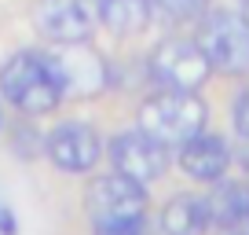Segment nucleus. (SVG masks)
I'll list each match as a JSON object with an SVG mask.
<instances>
[{"label": "nucleus", "mask_w": 249, "mask_h": 235, "mask_svg": "<svg viewBox=\"0 0 249 235\" xmlns=\"http://www.w3.org/2000/svg\"><path fill=\"white\" fill-rule=\"evenodd\" d=\"M0 235H15V217L8 206H0Z\"/></svg>", "instance_id": "nucleus-16"}, {"label": "nucleus", "mask_w": 249, "mask_h": 235, "mask_svg": "<svg viewBox=\"0 0 249 235\" xmlns=\"http://www.w3.org/2000/svg\"><path fill=\"white\" fill-rule=\"evenodd\" d=\"M150 81L158 88H179V92H198L209 81L213 66L205 59V52L198 48V40L187 37H169L150 52L147 59Z\"/></svg>", "instance_id": "nucleus-4"}, {"label": "nucleus", "mask_w": 249, "mask_h": 235, "mask_svg": "<svg viewBox=\"0 0 249 235\" xmlns=\"http://www.w3.org/2000/svg\"><path fill=\"white\" fill-rule=\"evenodd\" d=\"M150 8L161 11L165 19H198L205 8H209V0H150Z\"/></svg>", "instance_id": "nucleus-14"}, {"label": "nucleus", "mask_w": 249, "mask_h": 235, "mask_svg": "<svg viewBox=\"0 0 249 235\" xmlns=\"http://www.w3.org/2000/svg\"><path fill=\"white\" fill-rule=\"evenodd\" d=\"M195 40L216 74L234 78V74L249 70V19L242 11H231V8L202 11Z\"/></svg>", "instance_id": "nucleus-3"}, {"label": "nucleus", "mask_w": 249, "mask_h": 235, "mask_svg": "<svg viewBox=\"0 0 249 235\" xmlns=\"http://www.w3.org/2000/svg\"><path fill=\"white\" fill-rule=\"evenodd\" d=\"M205 110L198 92H179V88H161L150 99H143L140 107V129L150 133L154 140H161L165 147H179L191 136H198L205 129Z\"/></svg>", "instance_id": "nucleus-2"}, {"label": "nucleus", "mask_w": 249, "mask_h": 235, "mask_svg": "<svg viewBox=\"0 0 249 235\" xmlns=\"http://www.w3.org/2000/svg\"><path fill=\"white\" fill-rule=\"evenodd\" d=\"M242 15H246V19H249V0H242Z\"/></svg>", "instance_id": "nucleus-17"}, {"label": "nucleus", "mask_w": 249, "mask_h": 235, "mask_svg": "<svg viewBox=\"0 0 249 235\" xmlns=\"http://www.w3.org/2000/svg\"><path fill=\"white\" fill-rule=\"evenodd\" d=\"M0 96L22 114H48L66 99L59 63L52 52L26 48L0 66Z\"/></svg>", "instance_id": "nucleus-1"}, {"label": "nucleus", "mask_w": 249, "mask_h": 235, "mask_svg": "<svg viewBox=\"0 0 249 235\" xmlns=\"http://www.w3.org/2000/svg\"><path fill=\"white\" fill-rule=\"evenodd\" d=\"M110 162H114L117 173L132 176L140 184H154L158 176L169 173V147L161 140H154L150 133H143L140 125L136 129H124L110 140Z\"/></svg>", "instance_id": "nucleus-5"}, {"label": "nucleus", "mask_w": 249, "mask_h": 235, "mask_svg": "<svg viewBox=\"0 0 249 235\" xmlns=\"http://www.w3.org/2000/svg\"><path fill=\"white\" fill-rule=\"evenodd\" d=\"M44 155L66 173H88L103 158V136L88 121H62L44 136Z\"/></svg>", "instance_id": "nucleus-8"}, {"label": "nucleus", "mask_w": 249, "mask_h": 235, "mask_svg": "<svg viewBox=\"0 0 249 235\" xmlns=\"http://www.w3.org/2000/svg\"><path fill=\"white\" fill-rule=\"evenodd\" d=\"M95 19L114 33H140L150 19V0H92Z\"/></svg>", "instance_id": "nucleus-12"}, {"label": "nucleus", "mask_w": 249, "mask_h": 235, "mask_svg": "<svg viewBox=\"0 0 249 235\" xmlns=\"http://www.w3.org/2000/svg\"><path fill=\"white\" fill-rule=\"evenodd\" d=\"M161 235H202L209 228V210H205V198L198 195H172L161 206V217H158Z\"/></svg>", "instance_id": "nucleus-11"}, {"label": "nucleus", "mask_w": 249, "mask_h": 235, "mask_svg": "<svg viewBox=\"0 0 249 235\" xmlns=\"http://www.w3.org/2000/svg\"><path fill=\"white\" fill-rule=\"evenodd\" d=\"M95 8L92 0H37L33 26L52 44H85L95 33Z\"/></svg>", "instance_id": "nucleus-6"}, {"label": "nucleus", "mask_w": 249, "mask_h": 235, "mask_svg": "<svg viewBox=\"0 0 249 235\" xmlns=\"http://www.w3.org/2000/svg\"><path fill=\"white\" fill-rule=\"evenodd\" d=\"M150 206L147 184L124 176V173H107L88 184V213L92 220H124V217H143Z\"/></svg>", "instance_id": "nucleus-7"}, {"label": "nucleus", "mask_w": 249, "mask_h": 235, "mask_svg": "<svg viewBox=\"0 0 249 235\" xmlns=\"http://www.w3.org/2000/svg\"><path fill=\"white\" fill-rule=\"evenodd\" d=\"M176 162L191 180L216 184V180H224L227 165H231V147L224 143V136H213V133L202 129L198 136H191L187 143H179Z\"/></svg>", "instance_id": "nucleus-10"}, {"label": "nucleus", "mask_w": 249, "mask_h": 235, "mask_svg": "<svg viewBox=\"0 0 249 235\" xmlns=\"http://www.w3.org/2000/svg\"><path fill=\"white\" fill-rule=\"evenodd\" d=\"M231 118H234V129H238V136H242V140H249V88L234 96Z\"/></svg>", "instance_id": "nucleus-15"}, {"label": "nucleus", "mask_w": 249, "mask_h": 235, "mask_svg": "<svg viewBox=\"0 0 249 235\" xmlns=\"http://www.w3.org/2000/svg\"><path fill=\"white\" fill-rule=\"evenodd\" d=\"M92 235H150V224H147V213L124 217V220H92Z\"/></svg>", "instance_id": "nucleus-13"}, {"label": "nucleus", "mask_w": 249, "mask_h": 235, "mask_svg": "<svg viewBox=\"0 0 249 235\" xmlns=\"http://www.w3.org/2000/svg\"><path fill=\"white\" fill-rule=\"evenodd\" d=\"M55 63H59L62 85H66V99H88V96H99L110 85V66L99 52H92L85 44H59Z\"/></svg>", "instance_id": "nucleus-9"}]
</instances>
